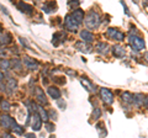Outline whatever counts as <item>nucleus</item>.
<instances>
[{"label":"nucleus","mask_w":148,"mask_h":138,"mask_svg":"<svg viewBox=\"0 0 148 138\" xmlns=\"http://www.w3.org/2000/svg\"><path fill=\"white\" fill-rule=\"evenodd\" d=\"M106 35H108V37L110 40H115V41H119V42H122L125 40V35L121 31H119L117 29H109L108 32H106Z\"/></svg>","instance_id":"obj_4"},{"label":"nucleus","mask_w":148,"mask_h":138,"mask_svg":"<svg viewBox=\"0 0 148 138\" xmlns=\"http://www.w3.org/2000/svg\"><path fill=\"white\" fill-rule=\"evenodd\" d=\"M3 79H4V74H3V73H1V72H0V83H1V81H3Z\"/></svg>","instance_id":"obj_30"},{"label":"nucleus","mask_w":148,"mask_h":138,"mask_svg":"<svg viewBox=\"0 0 148 138\" xmlns=\"http://www.w3.org/2000/svg\"><path fill=\"white\" fill-rule=\"evenodd\" d=\"M0 67H1L3 70H9V68H10V62L3 59V61L0 62Z\"/></svg>","instance_id":"obj_22"},{"label":"nucleus","mask_w":148,"mask_h":138,"mask_svg":"<svg viewBox=\"0 0 148 138\" xmlns=\"http://www.w3.org/2000/svg\"><path fill=\"white\" fill-rule=\"evenodd\" d=\"M32 122H31V127L34 131H40L41 127H42V118H41V116L38 115V112L35 111L34 113H32Z\"/></svg>","instance_id":"obj_7"},{"label":"nucleus","mask_w":148,"mask_h":138,"mask_svg":"<svg viewBox=\"0 0 148 138\" xmlns=\"http://www.w3.org/2000/svg\"><path fill=\"white\" fill-rule=\"evenodd\" d=\"M18 8H20V10L22 12L27 14V15H30V14H32V11H34V9H32V6L27 5V4H24V3H18Z\"/></svg>","instance_id":"obj_16"},{"label":"nucleus","mask_w":148,"mask_h":138,"mask_svg":"<svg viewBox=\"0 0 148 138\" xmlns=\"http://www.w3.org/2000/svg\"><path fill=\"white\" fill-rule=\"evenodd\" d=\"M0 106H1L4 111H9V110H10V104H9V101H6V100H1Z\"/></svg>","instance_id":"obj_24"},{"label":"nucleus","mask_w":148,"mask_h":138,"mask_svg":"<svg viewBox=\"0 0 148 138\" xmlns=\"http://www.w3.org/2000/svg\"><path fill=\"white\" fill-rule=\"evenodd\" d=\"M42 10H43L45 12H47V14H51V12H53V11L57 10V5H56L53 1L45 3L43 6H42Z\"/></svg>","instance_id":"obj_11"},{"label":"nucleus","mask_w":148,"mask_h":138,"mask_svg":"<svg viewBox=\"0 0 148 138\" xmlns=\"http://www.w3.org/2000/svg\"><path fill=\"white\" fill-rule=\"evenodd\" d=\"M132 99H133V95L131 93H123L122 94V100L125 102H132Z\"/></svg>","instance_id":"obj_21"},{"label":"nucleus","mask_w":148,"mask_h":138,"mask_svg":"<svg viewBox=\"0 0 148 138\" xmlns=\"http://www.w3.org/2000/svg\"><path fill=\"white\" fill-rule=\"evenodd\" d=\"M128 42H130V46H131L132 51H135V52H140V51L145 48V41H143V38H141L140 36L130 33Z\"/></svg>","instance_id":"obj_3"},{"label":"nucleus","mask_w":148,"mask_h":138,"mask_svg":"<svg viewBox=\"0 0 148 138\" xmlns=\"http://www.w3.org/2000/svg\"><path fill=\"white\" fill-rule=\"evenodd\" d=\"M100 96H101V100H103L105 104L111 105V104L114 102V94L111 93L109 89L101 88V89H100Z\"/></svg>","instance_id":"obj_5"},{"label":"nucleus","mask_w":148,"mask_h":138,"mask_svg":"<svg viewBox=\"0 0 148 138\" xmlns=\"http://www.w3.org/2000/svg\"><path fill=\"white\" fill-rule=\"evenodd\" d=\"M46 126H47V131H48V132H52V131H54L53 125H51V123H46Z\"/></svg>","instance_id":"obj_27"},{"label":"nucleus","mask_w":148,"mask_h":138,"mask_svg":"<svg viewBox=\"0 0 148 138\" xmlns=\"http://www.w3.org/2000/svg\"><path fill=\"white\" fill-rule=\"evenodd\" d=\"M72 16L75 19L79 24H82L83 21H84V11L82 10V9H75L73 12H72Z\"/></svg>","instance_id":"obj_10"},{"label":"nucleus","mask_w":148,"mask_h":138,"mask_svg":"<svg viewBox=\"0 0 148 138\" xmlns=\"http://www.w3.org/2000/svg\"><path fill=\"white\" fill-rule=\"evenodd\" d=\"M85 25L89 29H98L100 25V15L94 10H90L85 17Z\"/></svg>","instance_id":"obj_2"},{"label":"nucleus","mask_w":148,"mask_h":138,"mask_svg":"<svg viewBox=\"0 0 148 138\" xmlns=\"http://www.w3.org/2000/svg\"><path fill=\"white\" fill-rule=\"evenodd\" d=\"M145 57H146V59H147V62H148V53H145Z\"/></svg>","instance_id":"obj_31"},{"label":"nucleus","mask_w":148,"mask_h":138,"mask_svg":"<svg viewBox=\"0 0 148 138\" xmlns=\"http://www.w3.org/2000/svg\"><path fill=\"white\" fill-rule=\"evenodd\" d=\"M108 44L106 43H104V42H100V43H98L96 44V51H98L99 53H101V54H105L106 52H108Z\"/></svg>","instance_id":"obj_19"},{"label":"nucleus","mask_w":148,"mask_h":138,"mask_svg":"<svg viewBox=\"0 0 148 138\" xmlns=\"http://www.w3.org/2000/svg\"><path fill=\"white\" fill-rule=\"evenodd\" d=\"M64 25H66V27L69 31H77V29L79 27L80 24L72 15H68L66 16V20H64Z\"/></svg>","instance_id":"obj_6"},{"label":"nucleus","mask_w":148,"mask_h":138,"mask_svg":"<svg viewBox=\"0 0 148 138\" xmlns=\"http://www.w3.org/2000/svg\"><path fill=\"white\" fill-rule=\"evenodd\" d=\"M24 64H25V66L29 68V69H31V70H36V69H38V63L35 62L34 59H31L30 57H25Z\"/></svg>","instance_id":"obj_9"},{"label":"nucleus","mask_w":148,"mask_h":138,"mask_svg":"<svg viewBox=\"0 0 148 138\" xmlns=\"http://www.w3.org/2000/svg\"><path fill=\"white\" fill-rule=\"evenodd\" d=\"M0 125L6 130H11L12 132L17 133V135H21L24 132V127H21L20 125H17L16 121L12 117H10L9 115H4V116L0 117Z\"/></svg>","instance_id":"obj_1"},{"label":"nucleus","mask_w":148,"mask_h":138,"mask_svg":"<svg viewBox=\"0 0 148 138\" xmlns=\"http://www.w3.org/2000/svg\"><path fill=\"white\" fill-rule=\"evenodd\" d=\"M82 84L85 86V89L88 91H95V88L92 86V84L88 79H85V78H82Z\"/></svg>","instance_id":"obj_20"},{"label":"nucleus","mask_w":148,"mask_h":138,"mask_svg":"<svg viewBox=\"0 0 148 138\" xmlns=\"http://www.w3.org/2000/svg\"><path fill=\"white\" fill-rule=\"evenodd\" d=\"M36 98H37V100L40 101V104H46V102H47V99H46L43 91L41 90L40 88L36 89Z\"/></svg>","instance_id":"obj_17"},{"label":"nucleus","mask_w":148,"mask_h":138,"mask_svg":"<svg viewBox=\"0 0 148 138\" xmlns=\"http://www.w3.org/2000/svg\"><path fill=\"white\" fill-rule=\"evenodd\" d=\"M68 5L69 8H77V6H79V0H68Z\"/></svg>","instance_id":"obj_25"},{"label":"nucleus","mask_w":148,"mask_h":138,"mask_svg":"<svg viewBox=\"0 0 148 138\" xmlns=\"http://www.w3.org/2000/svg\"><path fill=\"white\" fill-rule=\"evenodd\" d=\"M0 33H1V30H0Z\"/></svg>","instance_id":"obj_32"},{"label":"nucleus","mask_w":148,"mask_h":138,"mask_svg":"<svg viewBox=\"0 0 148 138\" xmlns=\"http://www.w3.org/2000/svg\"><path fill=\"white\" fill-rule=\"evenodd\" d=\"M112 53H114L115 57L122 58L125 56V48L121 47V46H114V47H112Z\"/></svg>","instance_id":"obj_14"},{"label":"nucleus","mask_w":148,"mask_h":138,"mask_svg":"<svg viewBox=\"0 0 148 138\" xmlns=\"http://www.w3.org/2000/svg\"><path fill=\"white\" fill-rule=\"evenodd\" d=\"M56 116H57V115H56V112H53V111H51L49 115H48V117L49 118H53V120H56Z\"/></svg>","instance_id":"obj_28"},{"label":"nucleus","mask_w":148,"mask_h":138,"mask_svg":"<svg viewBox=\"0 0 148 138\" xmlns=\"http://www.w3.org/2000/svg\"><path fill=\"white\" fill-rule=\"evenodd\" d=\"M15 89H16V80L12 79V78H9L6 83V91L9 94H11L15 91Z\"/></svg>","instance_id":"obj_13"},{"label":"nucleus","mask_w":148,"mask_h":138,"mask_svg":"<svg viewBox=\"0 0 148 138\" xmlns=\"http://www.w3.org/2000/svg\"><path fill=\"white\" fill-rule=\"evenodd\" d=\"M9 42H11L10 35H4V36H1V40H0V43H1V44H8Z\"/></svg>","instance_id":"obj_23"},{"label":"nucleus","mask_w":148,"mask_h":138,"mask_svg":"<svg viewBox=\"0 0 148 138\" xmlns=\"http://www.w3.org/2000/svg\"><path fill=\"white\" fill-rule=\"evenodd\" d=\"M48 94L51 95V98H52L53 100H58L59 98H61V91H59L57 88H54V86H49V88L47 89Z\"/></svg>","instance_id":"obj_12"},{"label":"nucleus","mask_w":148,"mask_h":138,"mask_svg":"<svg viewBox=\"0 0 148 138\" xmlns=\"http://www.w3.org/2000/svg\"><path fill=\"white\" fill-rule=\"evenodd\" d=\"M37 112H38V115L41 116V118H42V121H45V122H47L48 121V112L47 111H45V109L42 107V106H37Z\"/></svg>","instance_id":"obj_18"},{"label":"nucleus","mask_w":148,"mask_h":138,"mask_svg":"<svg viewBox=\"0 0 148 138\" xmlns=\"http://www.w3.org/2000/svg\"><path fill=\"white\" fill-rule=\"evenodd\" d=\"M80 37L85 43H91L92 41H94V35H92L91 32H89L88 30H83L80 32Z\"/></svg>","instance_id":"obj_8"},{"label":"nucleus","mask_w":148,"mask_h":138,"mask_svg":"<svg viewBox=\"0 0 148 138\" xmlns=\"http://www.w3.org/2000/svg\"><path fill=\"white\" fill-rule=\"evenodd\" d=\"M66 37V35L63 33V32H58V33H54L53 35V41H52V43L54 46H58L61 42H63V38Z\"/></svg>","instance_id":"obj_15"},{"label":"nucleus","mask_w":148,"mask_h":138,"mask_svg":"<svg viewBox=\"0 0 148 138\" xmlns=\"http://www.w3.org/2000/svg\"><path fill=\"white\" fill-rule=\"evenodd\" d=\"M101 116V110L99 107H96L95 109V111L92 112V118H95V120H98L99 117Z\"/></svg>","instance_id":"obj_26"},{"label":"nucleus","mask_w":148,"mask_h":138,"mask_svg":"<svg viewBox=\"0 0 148 138\" xmlns=\"http://www.w3.org/2000/svg\"><path fill=\"white\" fill-rule=\"evenodd\" d=\"M58 100H59V99H58ZM58 105L61 106V109H64V106H66V102H63L62 100H59V101H58Z\"/></svg>","instance_id":"obj_29"}]
</instances>
